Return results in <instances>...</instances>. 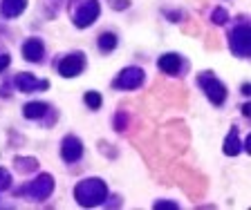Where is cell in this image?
Here are the masks:
<instances>
[{"instance_id": "6da1fadb", "label": "cell", "mask_w": 251, "mask_h": 210, "mask_svg": "<svg viewBox=\"0 0 251 210\" xmlns=\"http://www.w3.org/2000/svg\"><path fill=\"white\" fill-rule=\"evenodd\" d=\"M74 197L83 208H92V206H99L108 197V188H105L101 179H85L74 188Z\"/></svg>"}, {"instance_id": "7a4b0ae2", "label": "cell", "mask_w": 251, "mask_h": 210, "mask_svg": "<svg viewBox=\"0 0 251 210\" xmlns=\"http://www.w3.org/2000/svg\"><path fill=\"white\" fill-rule=\"evenodd\" d=\"M76 5H72V18L76 27H90L97 16H99V2L97 0H74Z\"/></svg>"}, {"instance_id": "3957f363", "label": "cell", "mask_w": 251, "mask_h": 210, "mask_svg": "<svg viewBox=\"0 0 251 210\" xmlns=\"http://www.w3.org/2000/svg\"><path fill=\"white\" fill-rule=\"evenodd\" d=\"M200 85L204 87V92H206V96H209V101L213 105H220V103H225V99H226V89H225V85L220 83L218 79H213L211 74H202L200 76Z\"/></svg>"}, {"instance_id": "277c9868", "label": "cell", "mask_w": 251, "mask_h": 210, "mask_svg": "<svg viewBox=\"0 0 251 210\" xmlns=\"http://www.w3.org/2000/svg\"><path fill=\"white\" fill-rule=\"evenodd\" d=\"M231 49H233L238 56H249V52H251V38H249V27H247V25L238 27V29L231 34Z\"/></svg>"}, {"instance_id": "5b68a950", "label": "cell", "mask_w": 251, "mask_h": 210, "mask_svg": "<svg viewBox=\"0 0 251 210\" xmlns=\"http://www.w3.org/2000/svg\"><path fill=\"white\" fill-rule=\"evenodd\" d=\"M52 190H54V179L50 177V174H41L36 181H31L27 192H29L34 199L41 201V199H47V197L52 194Z\"/></svg>"}, {"instance_id": "8992f818", "label": "cell", "mask_w": 251, "mask_h": 210, "mask_svg": "<svg viewBox=\"0 0 251 210\" xmlns=\"http://www.w3.org/2000/svg\"><path fill=\"white\" fill-rule=\"evenodd\" d=\"M85 67V58L81 54H72V56L63 58L61 65H58V72L65 76V79H72V76H78Z\"/></svg>"}, {"instance_id": "52a82bcc", "label": "cell", "mask_w": 251, "mask_h": 210, "mask_svg": "<svg viewBox=\"0 0 251 210\" xmlns=\"http://www.w3.org/2000/svg\"><path fill=\"white\" fill-rule=\"evenodd\" d=\"M144 83V69L139 67H128L119 74V79H117V87H124V89H135Z\"/></svg>"}, {"instance_id": "ba28073f", "label": "cell", "mask_w": 251, "mask_h": 210, "mask_svg": "<svg viewBox=\"0 0 251 210\" xmlns=\"http://www.w3.org/2000/svg\"><path fill=\"white\" fill-rule=\"evenodd\" d=\"M61 154L65 161H76L83 154V146H81V141L76 137H65V141L61 146Z\"/></svg>"}, {"instance_id": "9c48e42d", "label": "cell", "mask_w": 251, "mask_h": 210, "mask_svg": "<svg viewBox=\"0 0 251 210\" xmlns=\"http://www.w3.org/2000/svg\"><path fill=\"white\" fill-rule=\"evenodd\" d=\"M23 54L29 63H38L43 58V42L38 38H29V41L23 45Z\"/></svg>"}, {"instance_id": "30bf717a", "label": "cell", "mask_w": 251, "mask_h": 210, "mask_svg": "<svg viewBox=\"0 0 251 210\" xmlns=\"http://www.w3.org/2000/svg\"><path fill=\"white\" fill-rule=\"evenodd\" d=\"M27 5V0H2V16L7 18H16V16H21L23 9H25Z\"/></svg>"}, {"instance_id": "8fae6325", "label": "cell", "mask_w": 251, "mask_h": 210, "mask_svg": "<svg viewBox=\"0 0 251 210\" xmlns=\"http://www.w3.org/2000/svg\"><path fill=\"white\" fill-rule=\"evenodd\" d=\"M157 65H159V69H162V72H166V74H177L182 61H179L177 54H166V56L159 58V63H157Z\"/></svg>"}, {"instance_id": "7c38bea8", "label": "cell", "mask_w": 251, "mask_h": 210, "mask_svg": "<svg viewBox=\"0 0 251 210\" xmlns=\"http://www.w3.org/2000/svg\"><path fill=\"white\" fill-rule=\"evenodd\" d=\"M240 152V139H238V130H231L229 137L225 139V154L226 157H235Z\"/></svg>"}, {"instance_id": "4fadbf2b", "label": "cell", "mask_w": 251, "mask_h": 210, "mask_svg": "<svg viewBox=\"0 0 251 210\" xmlns=\"http://www.w3.org/2000/svg\"><path fill=\"white\" fill-rule=\"evenodd\" d=\"M16 85H18L21 92H34V89L38 87V81L34 79L31 74H18V76H16Z\"/></svg>"}, {"instance_id": "5bb4252c", "label": "cell", "mask_w": 251, "mask_h": 210, "mask_svg": "<svg viewBox=\"0 0 251 210\" xmlns=\"http://www.w3.org/2000/svg\"><path fill=\"white\" fill-rule=\"evenodd\" d=\"M45 110H47V105L45 103H27L25 105V116L27 119H38V116H43L45 114Z\"/></svg>"}, {"instance_id": "9a60e30c", "label": "cell", "mask_w": 251, "mask_h": 210, "mask_svg": "<svg viewBox=\"0 0 251 210\" xmlns=\"http://www.w3.org/2000/svg\"><path fill=\"white\" fill-rule=\"evenodd\" d=\"M99 47H101V52H112V49L117 47V36L115 34H101Z\"/></svg>"}, {"instance_id": "2e32d148", "label": "cell", "mask_w": 251, "mask_h": 210, "mask_svg": "<svg viewBox=\"0 0 251 210\" xmlns=\"http://www.w3.org/2000/svg\"><path fill=\"white\" fill-rule=\"evenodd\" d=\"M18 170H23V172H31V170H36V161L34 159H18Z\"/></svg>"}, {"instance_id": "e0dca14e", "label": "cell", "mask_w": 251, "mask_h": 210, "mask_svg": "<svg viewBox=\"0 0 251 210\" xmlns=\"http://www.w3.org/2000/svg\"><path fill=\"white\" fill-rule=\"evenodd\" d=\"M85 103H88L92 110H97L101 105V96L97 94V92H88V94H85Z\"/></svg>"}, {"instance_id": "ac0fdd59", "label": "cell", "mask_w": 251, "mask_h": 210, "mask_svg": "<svg viewBox=\"0 0 251 210\" xmlns=\"http://www.w3.org/2000/svg\"><path fill=\"white\" fill-rule=\"evenodd\" d=\"M9 184H11V174H9V170L0 168V190H7V188H9Z\"/></svg>"}, {"instance_id": "d6986e66", "label": "cell", "mask_w": 251, "mask_h": 210, "mask_svg": "<svg viewBox=\"0 0 251 210\" xmlns=\"http://www.w3.org/2000/svg\"><path fill=\"white\" fill-rule=\"evenodd\" d=\"M226 18H229V16H226V11L222 9V7L213 11V22H215V25H225V22H226Z\"/></svg>"}, {"instance_id": "ffe728a7", "label": "cell", "mask_w": 251, "mask_h": 210, "mask_svg": "<svg viewBox=\"0 0 251 210\" xmlns=\"http://www.w3.org/2000/svg\"><path fill=\"white\" fill-rule=\"evenodd\" d=\"M157 210H162V208H168V210H177V204H173V201H157L155 204Z\"/></svg>"}, {"instance_id": "44dd1931", "label": "cell", "mask_w": 251, "mask_h": 210, "mask_svg": "<svg viewBox=\"0 0 251 210\" xmlns=\"http://www.w3.org/2000/svg\"><path fill=\"white\" fill-rule=\"evenodd\" d=\"M117 130H119V132L126 130V114H124V112H119V114H117Z\"/></svg>"}, {"instance_id": "7402d4cb", "label": "cell", "mask_w": 251, "mask_h": 210, "mask_svg": "<svg viewBox=\"0 0 251 210\" xmlns=\"http://www.w3.org/2000/svg\"><path fill=\"white\" fill-rule=\"evenodd\" d=\"M7 65H9V56H7V54H0V72H2Z\"/></svg>"}, {"instance_id": "603a6c76", "label": "cell", "mask_w": 251, "mask_h": 210, "mask_svg": "<svg viewBox=\"0 0 251 210\" xmlns=\"http://www.w3.org/2000/svg\"><path fill=\"white\" fill-rule=\"evenodd\" d=\"M115 9H126V7H128V0H115Z\"/></svg>"}, {"instance_id": "cb8c5ba5", "label": "cell", "mask_w": 251, "mask_h": 210, "mask_svg": "<svg viewBox=\"0 0 251 210\" xmlns=\"http://www.w3.org/2000/svg\"><path fill=\"white\" fill-rule=\"evenodd\" d=\"M242 114H245V116L251 114V105H245V107H242Z\"/></svg>"}]
</instances>
